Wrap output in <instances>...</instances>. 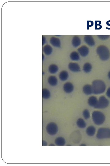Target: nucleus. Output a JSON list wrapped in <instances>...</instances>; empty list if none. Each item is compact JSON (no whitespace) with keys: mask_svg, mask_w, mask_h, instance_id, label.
<instances>
[{"mask_svg":"<svg viewBox=\"0 0 110 166\" xmlns=\"http://www.w3.org/2000/svg\"><path fill=\"white\" fill-rule=\"evenodd\" d=\"M93 93L98 95L103 93L105 91L106 86L105 83L100 80H96L92 83Z\"/></svg>","mask_w":110,"mask_h":166,"instance_id":"nucleus-1","label":"nucleus"},{"mask_svg":"<svg viewBox=\"0 0 110 166\" xmlns=\"http://www.w3.org/2000/svg\"><path fill=\"white\" fill-rule=\"evenodd\" d=\"M92 118L94 123L97 125H101L105 120V117L102 113L99 111H94L92 114Z\"/></svg>","mask_w":110,"mask_h":166,"instance_id":"nucleus-2","label":"nucleus"},{"mask_svg":"<svg viewBox=\"0 0 110 166\" xmlns=\"http://www.w3.org/2000/svg\"><path fill=\"white\" fill-rule=\"evenodd\" d=\"M97 52L101 60H106L109 58L110 53L109 50L106 47L100 46L97 48Z\"/></svg>","mask_w":110,"mask_h":166,"instance_id":"nucleus-3","label":"nucleus"},{"mask_svg":"<svg viewBox=\"0 0 110 166\" xmlns=\"http://www.w3.org/2000/svg\"><path fill=\"white\" fill-rule=\"evenodd\" d=\"M96 137L98 139L110 138V129L101 128L98 129Z\"/></svg>","mask_w":110,"mask_h":166,"instance_id":"nucleus-4","label":"nucleus"},{"mask_svg":"<svg viewBox=\"0 0 110 166\" xmlns=\"http://www.w3.org/2000/svg\"><path fill=\"white\" fill-rule=\"evenodd\" d=\"M109 104L108 100L104 96H101L99 98L96 105L94 107L96 109H104L106 108Z\"/></svg>","mask_w":110,"mask_h":166,"instance_id":"nucleus-5","label":"nucleus"},{"mask_svg":"<svg viewBox=\"0 0 110 166\" xmlns=\"http://www.w3.org/2000/svg\"><path fill=\"white\" fill-rule=\"evenodd\" d=\"M46 130L48 134L53 135L57 134L58 131V128L56 123L50 122L46 126Z\"/></svg>","mask_w":110,"mask_h":166,"instance_id":"nucleus-6","label":"nucleus"},{"mask_svg":"<svg viewBox=\"0 0 110 166\" xmlns=\"http://www.w3.org/2000/svg\"><path fill=\"white\" fill-rule=\"evenodd\" d=\"M63 90L66 93H70L73 91L74 87L71 82H67L63 86Z\"/></svg>","mask_w":110,"mask_h":166,"instance_id":"nucleus-7","label":"nucleus"},{"mask_svg":"<svg viewBox=\"0 0 110 166\" xmlns=\"http://www.w3.org/2000/svg\"><path fill=\"white\" fill-rule=\"evenodd\" d=\"M78 51L80 54L83 57L87 56L89 52L88 48L85 46H83L80 47L78 49Z\"/></svg>","mask_w":110,"mask_h":166,"instance_id":"nucleus-8","label":"nucleus"},{"mask_svg":"<svg viewBox=\"0 0 110 166\" xmlns=\"http://www.w3.org/2000/svg\"><path fill=\"white\" fill-rule=\"evenodd\" d=\"M68 67L70 71L73 72H78L80 71V67L77 63H71L69 64Z\"/></svg>","mask_w":110,"mask_h":166,"instance_id":"nucleus-9","label":"nucleus"},{"mask_svg":"<svg viewBox=\"0 0 110 166\" xmlns=\"http://www.w3.org/2000/svg\"><path fill=\"white\" fill-rule=\"evenodd\" d=\"M84 41L87 44L90 46H93L95 45L93 38L91 36H86L84 38Z\"/></svg>","mask_w":110,"mask_h":166,"instance_id":"nucleus-10","label":"nucleus"},{"mask_svg":"<svg viewBox=\"0 0 110 166\" xmlns=\"http://www.w3.org/2000/svg\"><path fill=\"white\" fill-rule=\"evenodd\" d=\"M47 81L49 85L52 86H55L57 85L58 83L57 77L54 76H50L48 78Z\"/></svg>","mask_w":110,"mask_h":166,"instance_id":"nucleus-11","label":"nucleus"},{"mask_svg":"<svg viewBox=\"0 0 110 166\" xmlns=\"http://www.w3.org/2000/svg\"><path fill=\"white\" fill-rule=\"evenodd\" d=\"M50 42L52 45L55 47H60L61 46L60 39L57 38L52 37L50 39Z\"/></svg>","mask_w":110,"mask_h":166,"instance_id":"nucleus-12","label":"nucleus"},{"mask_svg":"<svg viewBox=\"0 0 110 166\" xmlns=\"http://www.w3.org/2000/svg\"><path fill=\"white\" fill-rule=\"evenodd\" d=\"M83 90L84 93L87 95H91L93 93L92 86L88 84L84 86Z\"/></svg>","mask_w":110,"mask_h":166,"instance_id":"nucleus-13","label":"nucleus"},{"mask_svg":"<svg viewBox=\"0 0 110 166\" xmlns=\"http://www.w3.org/2000/svg\"><path fill=\"white\" fill-rule=\"evenodd\" d=\"M69 76L68 73L67 71H63L61 72L59 76L61 80L64 81L68 79Z\"/></svg>","mask_w":110,"mask_h":166,"instance_id":"nucleus-14","label":"nucleus"},{"mask_svg":"<svg viewBox=\"0 0 110 166\" xmlns=\"http://www.w3.org/2000/svg\"><path fill=\"white\" fill-rule=\"evenodd\" d=\"M81 41L80 38L77 36H74L72 40V44L74 47H77L81 44Z\"/></svg>","mask_w":110,"mask_h":166,"instance_id":"nucleus-15","label":"nucleus"},{"mask_svg":"<svg viewBox=\"0 0 110 166\" xmlns=\"http://www.w3.org/2000/svg\"><path fill=\"white\" fill-rule=\"evenodd\" d=\"M98 100L95 97L92 96L89 98L88 100V104L90 106L94 107L97 104Z\"/></svg>","mask_w":110,"mask_h":166,"instance_id":"nucleus-16","label":"nucleus"},{"mask_svg":"<svg viewBox=\"0 0 110 166\" xmlns=\"http://www.w3.org/2000/svg\"><path fill=\"white\" fill-rule=\"evenodd\" d=\"M58 66L55 64H52L49 66L48 68L49 72L51 74H55L58 71Z\"/></svg>","mask_w":110,"mask_h":166,"instance_id":"nucleus-17","label":"nucleus"},{"mask_svg":"<svg viewBox=\"0 0 110 166\" xmlns=\"http://www.w3.org/2000/svg\"><path fill=\"white\" fill-rule=\"evenodd\" d=\"M96 129L93 126H90L86 129V133L88 135L90 136H94L95 133Z\"/></svg>","mask_w":110,"mask_h":166,"instance_id":"nucleus-18","label":"nucleus"},{"mask_svg":"<svg viewBox=\"0 0 110 166\" xmlns=\"http://www.w3.org/2000/svg\"><path fill=\"white\" fill-rule=\"evenodd\" d=\"M55 143L56 144L57 146H64L65 144L66 141L64 138L62 137H59L57 138L56 139Z\"/></svg>","mask_w":110,"mask_h":166,"instance_id":"nucleus-19","label":"nucleus"},{"mask_svg":"<svg viewBox=\"0 0 110 166\" xmlns=\"http://www.w3.org/2000/svg\"><path fill=\"white\" fill-rule=\"evenodd\" d=\"M43 51L44 53L46 55L49 56L51 54L52 51V49L50 45H47L43 47Z\"/></svg>","mask_w":110,"mask_h":166,"instance_id":"nucleus-20","label":"nucleus"},{"mask_svg":"<svg viewBox=\"0 0 110 166\" xmlns=\"http://www.w3.org/2000/svg\"><path fill=\"white\" fill-rule=\"evenodd\" d=\"M50 91L47 89L44 88L42 90V97L44 99H47L50 98Z\"/></svg>","mask_w":110,"mask_h":166,"instance_id":"nucleus-21","label":"nucleus"},{"mask_svg":"<svg viewBox=\"0 0 110 166\" xmlns=\"http://www.w3.org/2000/svg\"><path fill=\"white\" fill-rule=\"evenodd\" d=\"M70 56V59L73 61H78L80 59L78 53L76 51H73L72 52Z\"/></svg>","mask_w":110,"mask_h":166,"instance_id":"nucleus-22","label":"nucleus"},{"mask_svg":"<svg viewBox=\"0 0 110 166\" xmlns=\"http://www.w3.org/2000/svg\"><path fill=\"white\" fill-rule=\"evenodd\" d=\"M77 126L80 128H84L86 126V124L82 119H79L77 122Z\"/></svg>","mask_w":110,"mask_h":166,"instance_id":"nucleus-23","label":"nucleus"},{"mask_svg":"<svg viewBox=\"0 0 110 166\" xmlns=\"http://www.w3.org/2000/svg\"><path fill=\"white\" fill-rule=\"evenodd\" d=\"M83 69L84 72L86 73L90 72L92 69L91 64L89 63H85L83 66Z\"/></svg>","mask_w":110,"mask_h":166,"instance_id":"nucleus-24","label":"nucleus"},{"mask_svg":"<svg viewBox=\"0 0 110 166\" xmlns=\"http://www.w3.org/2000/svg\"><path fill=\"white\" fill-rule=\"evenodd\" d=\"M83 115L86 119H87L90 117V115L89 111L87 109H85L83 112Z\"/></svg>","mask_w":110,"mask_h":166,"instance_id":"nucleus-25","label":"nucleus"},{"mask_svg":"<svg viewBox=\"0 0 110 166\" xmlns=\"http://www.w3.org/2000/svg\"><path fill=\"white\" fill-rule=\"evenodd\" d=\"M106 95L108 98H110V87L108 89L107 91Z\"/></svg>","mask_w":110,"mask_h":166,"instance_id":"nucleus-26","label":"nucleus"},{"mask_svg":"<svg viewBox=\"0 0 110 166\" xmlns=\"http://www.w3.org/2000/svg\"><path fill=\"white\" fill-rule=\"evenodd\" d=\"M46 38H45L44 36H43V45H44L45 44V43L46 42Z\"/></svg>","mask_w":110,"mask_h":166,"instance_id":"nucleus-27","label":"nucleus"},{"mask_svg":"<svg viewBox=\"0 0 110 166\" xmlns=\"http://www.w3.org/2000/svg\"><path fill=\"white\" fill-rule=\"evenodd\" d=\"M43 145L46 146L47 145V143L45 141H43Z\"/></svg>","mask_w":110,"mask_h":166,"instance_id":"nucleus-28","label":"nucleus"},{"mask_svg":"<svg viewBox=\"0 0 110 166\" xmlns=\"http://www.w3.org/2000/svg\"><path fill=\"white\" fill-rule=\"evenodd\" d=\"M108 78H109V79H110V71L109 72V73H108Z\"/></svg>","mask_w":110,"mask_h":166,"instance_id":"nucleus-29","label":"nucleus"}]
</instances>
